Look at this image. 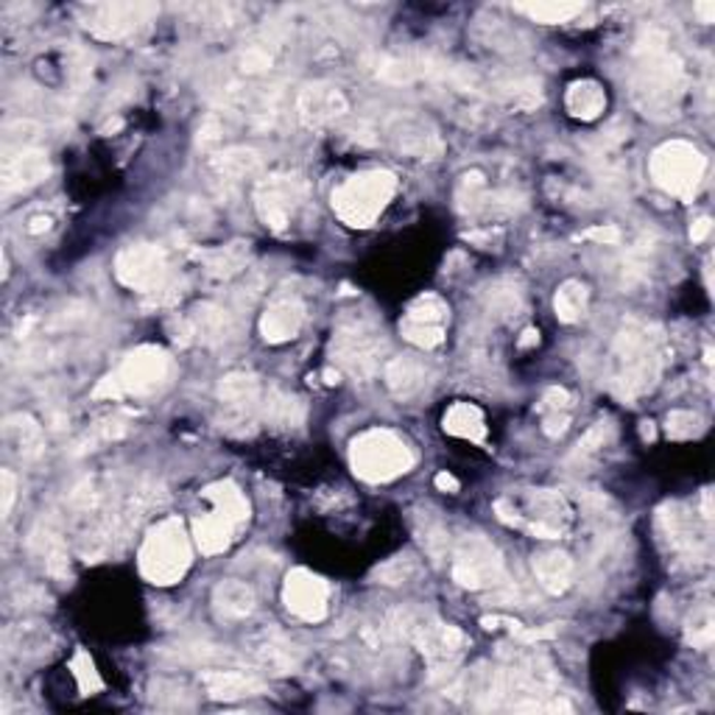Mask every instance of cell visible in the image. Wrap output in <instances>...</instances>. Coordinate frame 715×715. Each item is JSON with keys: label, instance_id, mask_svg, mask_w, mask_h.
<instances>
[{"label": "cell", "instance_id": "1", "mask_svg": "<svg viewBox=\"0 0 715 715\" xmlns=\"http://www.w3.org/2000/svg\"><path fill=\"white\" fill-rule=\"evenodd\" d=\"M688 73L682 59L671 48L666 28H646L635 43V68H632V101L643 115L654 120H671L679 115Z\"/></svg>", "mask_w": 715, "mask_h": 715}, {"label": "cell", "instance_id": "2", "mask_svg": "<svg viewBox=\"0 0 715 715\" xmlns=\"http://www.w3.org/2000/svg\"><path fill=\"white\" fill-rule=\"evenodd\" d=\"M666 364L662 330L643 319H626L610 349L612 389L623 400H637L657 387Z\"/></svg>", "mask_w": 715, "mask_h": 715}, {"label": "cell", "instance_id": "3", "mask_svg": "<svg viewBox=\"0 0 715 715\" xmlns=\"http://www.w3.org/2000/svg\"><path fill=\"white\" fill-rule=\"evenodd\" d=\"M392 623L400 641L411 643V646H417L423 651L434 679L448 677L459 666L466 643H470L461 628L439 621L428 610H400L392 615Z\"/></svg>", "mask_w": 715, "mask_h": 715}, {"label": "cell", "instance_id": "4", "mask_svg": "<svg viewBox=\"0 0 715 715\" xmlns=\"http://www.w3.org/2000/svg\"><path fill=\"white\" fill-rule=\"evenodd\" d=\"M194 562L191 551V537L185 531V522L180 517H165L146 534L137 565L143 579L157 587H169L185 579L187 567Z\"/></svg>", "mask_w": 715, "mask_h": 715}, {"label": "cell", "instance_id": "5", "mask_svg": "<svg viewBox=\"0 0 715 715\" xmlns=\"http://www.w3.org/2000/svg\"><path fill=\"white\" fill-rule=\"evenodd\" d=\"M171 378V355L162 347L146 344L126 355L115 372L99 380L93 389L95 400H124V397H143V394L157 392L169 383Z\"/></svg>", "mask_w": 715, "mask_h": 715}, {"label": "cell", "instance_id": "6", "mask_svg": "<svg viewBox=\"0 0 715 715\" xmlns=\"http://www.w3.org/2000/svg\"><path fill=\"white\" fill-rule=\"evenodd\" d=\"M349 464L361 481L389 484L414 466V453L394 430L369 428L349 442Z\"/></svg>", "mask_w": 715, "mask_h": 715}, {"label": "cell", "instance_id": "7", "mask_svg": "<svg viewBox=\"0 0 715 715\" xmlns=\"http://www.w3.org/2000/svg\"><path fill=\"white\" fill-rule=\"evenodd\" d=\"M397 194V176L392 171H361L333 191V212L349 227H372Z\"/></svg>", "mask_w": 715, "mask_h": 715}, {"label": "cell", "instance_id": "8", "mask_svg": "<svg viewBox=\"0 0 715 715\" xmlns=\"http://www.w3.org/2000/svg\"><path fill=\"white\" fill-rule=\"evenodd\" d=\"M498 520L515 529H526L540 540H560L570 529L573 511L567 500L554 489H531L520 498H500L495 504Z\"/></svg>", "mask_w": 715, "mask_h": 715}, {"label": "cell", "instance_id": "9", "mask_svg": "<svg viewBox=\"0 0 715 715\" xmlns=\"http://www.w3.org/2000/svg\"><path fill=\"white\" fill-rule=\"evenodd\" d=\"M308 196L311 185L305 176L297 171H277L255 185V210L268 230L286 232L308 207Z\"/></svg>", "mask_w": 715, "mask_h": 715}, {"label": "cell", "instance_id": "10", "mask_svg": "<svg viewBox=\"0 0 715 715\" xmlns=\"http://www.w3.org/2000/svg\"><path fill=\"white\" fill-rule=\"evenodd\" d=\"M648 171H651L654 185L662 187L666 194L691 199L696 194L699 182L704 180L707 160L688 140H668L659 149H654L651 160H648Z\"/></svg>", "mask_w": 715, "mask_h": 715}, {"label": "cell", "instance_id": "11", "mask_svg": "<svg viewBox=\"0 0 715 715\" xmlns=\"http://www.w3.org/2000/svg\"><path fill=\"white\" fill-rule=\"evenodd\" d=\"M387 342L364 319L344 322L333 336V361L355 380H372L380 369Z\"/></svg>", "mask_w": 715, "mask_h": 715}, {"label": "cell", "instance_id": "12", "mask_svg": "<svg viewBox=\"0 0 715 715\" xmlns=\"http://www.w3.org/2000/svg\"><path fill=\"white\" fill-rule=\"evenodd\" d=\"M453 581L464 590H489V587L504 585V556L486 537H461L453 547Z\"/></svg>", "mask_w": 715, "mask_h": 715}, {"label": "cell", "instance_id": "13", "mask_svg": "<svg viewBox=\"0 0 715 715\" xmlns=\"http://www.w3.org/2000/svg\"><path fill=\"white\" fill-rule=\"evenodd\" d=\"M115 277L120 286L151 297L171 280L169 257L157 243H129L115 257Z\"/></svg>", "mask_w": 715, "mask_h": 715}, {"label": "cell", "instance_id": "14", "mask_svg": "<svg viewBox=\"0 0 715 715\" xmlns=\"http://www.w3.org/2000/svg\"><path fill=\"white\" fill-rule=\"evenodd\" d=\"M380 131L397 154L411 157V160H436L445 151L442 135L434 120L419 113H392L383 120Z\"/></svg>", "mask_w": 715, "mask_h": 715}, {"label": "cell", "instance_id": "15", "mask_svg": "<svg viewBox=\"0 0 715 715\" xmlns=\"http://www.w3.org/2000/svg\"><path fill=\"white\" fill-rule=\"evenodd\" d=\"M218 403L224 408L227 430H246V425L255 423L263 405V387L257 374L252 372H230L218 383Z\"/></svg>", "mask_w": 715, "mask_h": 715}, {"label": "cell", "instance_id": "16", "mask_svg": "<svg viewBox=\"0 0 715 715\" xmlns=\"http://www.w3.org/2000/svg\"><path fill=\"white\" fill-rule=\"evenodd\" d=\"M450 322V308L442 297L436 293H423L408 305L403 322H400V333L408 338L411 344H417L423 349H434L445 342Z\"/></svg>", "mask_w": 715, "mask_h": 715}, {"label": "cell", "instance_id": "17", "mask_svg": "<svg viewBox=\"0 0 715 715\" xmlns=\"http://www.w3.org/2000/svg\"><path fill=\"white\" fill-rule=\"evenodd\" d=\"M657 534L677 560L693 565L704 560V537L699 534L691 511L679 504H666L657 511Z\"/></svg>", "mask_w": 715, "mask_h": 715}, {"label": "cell", "instance_id": "18", "mask_svg": "<svg viewBox=\"0 0 715 715\" xmlns=\"http://www.w3.org/2000/svg\"><path fill=\"white\" fill-rule=\"evenodd\" d=\"M282 601H286L288 612L308 623H319L327 618L330 607V587L322 576L305 570V567H293L286 576L282 585Z\"/></svg>", "mask_w": 715, "mask_h": 715}, {"label": "cell", "instance_id": "19", "mask_svg": "<svg viewBox=\"0 0 715 715\" xmlns=\"http://www.w3.org/2000/svg\"><path fill=\"white\" fill-rule=\"evenodd\" d=\"M154 14L157 9L149 3H101V7H90L84 25L93 37L113 43L143 28Z\"/></svg>", "mask_w": 715, "mask_h": 715}, {"label": "cell", "instance_id": "20", "mask_svg": "<svg viewBox=\"0 0 715 715\" xmlns=\"http://www.w3.org/2000/svg\"><path fill=\"white\" fill-rule=\"evenodd\" d=\"M50 174L48 154L37 143L28 146H3V174L0 185L3 194H23L28 187L39 185Z\"/></svg>", "mask_w": 715, "mask_h": 715}, {"label": "cell", "instance_id": "21", "mask_svg": "<svg viewBox=\"0 0 715 715\" xmlns=\"http://www.w3.org/2000/svg\"><path fill=\"white\" fill-rule=\"evenodd\" d=\"M347 113V99L336 84L327 81H311L305 88L299 90L297 95V115L308 129H319L327 126L333 120H338Z\"/></svg>", "mask_w": 715, "mask_h": 715}, {"label": "cell", "instance_id": "22", "mask_svg": "<svg viewBox=\"0 0 715 715\" xmlns=\"http://www.w3.org/2000/svg\"><path fill=\"white\" fill-rule=\"evenodd\" d=\"M305 324V305L297 293H280L268 302L266 313L261 316V336L268 344H286L299 336Z\"/></svg>", "mask_w": 715, "mask_h": 715}, {"label": "cell", "instance_id": "23", "mask_svg": "<svg viewBox=\"0 0 715 715\" xmlns=\"http://www.w3.org/2000/svg\"><path fill=\"white\" fill-rule=\"evenodd\" d=\"M250 654L252 662L272 677H286V673L297 671L299 666V648L277 628H266V632L252 637Z\"/></svg>", "mask_w": 715, "mask_h": 715}, {"label": "cell", "instance_id": "24", "mask_svg": "<svg viewBox=\"0 0 715 715\" xmlns=\"http://www.w3.org/2000/svg\"><path fill=\"white\" fill-rule=\"evenodd\" d=\"M263 160L255 149H246V146H232V149L218 151L210 162H207V169H210L212 185L218 191H232L238 182H243L246 176H255L261 171Z\"/></svg>", "mask_w": 715, "mask_h": 715}, {"label": "cell", "instance_id": "25", "mask_svg": "<svg viewBox=\"0 0 715 715\" xmlns=\"http://www.w3.org/2000/svg\"><path fill=\"white\" fill-rule=\"evenodd\" d=\"M255 607V590H252L246 581L227 579L221 581V585H216V590H212V612H216L218 621L241 623L246 621V618H252Z\"/></svg>", "mask_w": 715, "mask_h": 715}, {"label": "cell", "instance_id": "26", "mask_svg": "<svg viewBox=\"0 0 715 715\" xmlns=\"http://www.w3.org/2000/svg\"><path fill=\"white\" fill-rule=\"evenodd\" d=\"M201 688L216 702H238V699L263 693V682L257 677L243 671H224V668L201 673Z\"/></svg>", "mask_w": 715, "mask_h": 715}, {"label": "cell", "instance_id": "27", "mask_svg": "<svg viewBox=\"0 0 715 715\" xmlns=\"http://www.w3.org/2000/svg\"><path fill=\"white\" fill-rule=\"evenodd\" d=\"M261 417L272 428L291 430L305 423V405L293 392H286L282 387H268V392H263Z\"/></svg>", "mask_w": 715, "mask_h": 715}, {"label": "cell", "instance_id": "28", "mask_svg": "<svg viewBox=\"0 0 715 715\" xmlns=\"http://www.w3.org/2000/svg\"><path fill=\"white\" fill-rule=\"evenodd\" d=\"M32 551L50 576H65L68 573V542L62 531L48 520H39L32 531Z\"/></svg>", "mask_w": 715, "mask_h": 715}, {"label": "cell", "instance_id": "29", "mask_svg": "<svg viewBox=\"0 0 715 715\" xmlns=\"http://www.w3.org/2000/svg\"><path fill=\"white\" fill-rule=\"evenodd\" d=\"M238 531H241V526H235L224 511L218 509H210L207 515H201L194 526L196 545H199V551L205 556H216L221 554V551H227V547L232 545V540H235Z\"/></svg>", "mask_w": 715, "mask_h": 715}, {"label": "cell", "instance_id": "30", "mask_svg": "<svg viewBox=\"0 0 715 715\" xmlns=\"http://www.w3.org/2000/svg\"><path fill=\"white\" fill-rule=\"evenodd\" d=\"M191 324V336L201 344H221L232 336V313L227 308L216 305V302H205V305L194 308V313L187 316Z\"/></svg>", "mask_w": 715, "mask_h": 715}, {"label": "cell", "instance_id": "31", "mask_svg": "<svg viewBox=\"0 0 715 715\" xmlns=\"http://www.w3.org/2000/svg\"><path fill=\"white\" fill-rule=\"evenodd\" d=\"M3 439L12 448V453H18L20 459H37L45 450V434L43 425L28 414H12L3 423Z\"/></svg>", "mask_w": 715, "mask_h": 715}, {"label": "cell", "instance_id": "32", "mask_svg": "<svg viewBox=\"0 0 715 715\" xmlns=\"http://www.w3.org/2000/svg\"><path fill=\"white\" fill-rule=\"evenodd\" d=\"M573 573H576V567H573V560L565 551H540L534 556L537 585L545 592H551V596L570 590Z\"/></svg>", "mask_w": 715, "mask_h": 715}, {"label": "cell", "instance_id": "33", "mask_svg": "<svg viewBox=\"0 0 715 715\" xmlns=\"http://www.w3.org/2000/svg\"><path fill=\"white\" fill-rule=\"evenodd\" d=\"M442 428L445 434L459 436V439H466V442L484 445L489 425H486L484 411H481L478 405L461 400V403H453L448 408V414H445L442 419Z\"/></svg>", "mask_w": 715, "mask_h": 715}, {"label": "cell", "instance_id": "34", "mask_svg": "<svg viewBox=\"0 0 715 715\" xmlns=\"http://www.w3.org/2000/svg\"><path fill=\"white\" fill-rule=\"evenodd\" d=\"M411 522H414V534H417L419 545H423V551L428 554V560L434 562V565L448 560L450 534L448 529H445V522L439 520L430 509L414 511Z\"/></svg>", "mask_w": 715, "mask_h": 715}, {"label": "cell", "instance_id": "35", "mask_svg": "<svg viewBox=\"0 0 715 715\" xmlns=\"http://www.w3.org/2000/svg\"><path fill=\"white\" fill-rule=\"evenodd\" d=\"M567 113L579 120H596L607 109V93L598 81L581 79L573 81L565 95Z\"/></svg>", "mask_w": 715, "mask_h": 715}, {"label": "cell", "instance_id": "36", "mask_svg": "<svg viewBox=\"0 0 715 715\" xmlns=\"http://www.w3.org/2000/svg\"><path fill=\"white\" fill-rule=\"evenodd\" d=\"M387 387L394 397H411V394H417L425 383V367L417 361V358H411V355H403V358H394V361L387 364Z\"/></svg>", "mask_w": 715, "mask_h": 715}, {"label": "cell", "instance_id": "37", "mask_svg": "<svg viewBox=\"0 0 715 715\" xmlns=\"http://www.w3.org/2000/svg\"><path fill=\"white\" fill-rule=\"evenodd\" d=\"M205 498L210 500L212 509L224 511L241 529L250 522V500L243 498V492L238 489V484H232V481H216V484H210L205 489Z\"/></svg>", "mask_w": 715, "mask_h": 715}, {"label": "cell", "instance_id": "38", "mask_svg": "<svg viewBox=\"0 0 715 715\" xmlns=\"http://www.w3.org/2000/svg\"><path fill=\"white\" fill-rule=\"evenodd\" d=\"M587 305H590V291H587L585 282L579 280H567L556 288L554 297V311L556 316L565 324L581 322L587 313Z\"/></svg>", "mask_w": 715, "mask_h": 715}, {"label": "cell", "instance_id": "39", "mask_svg": "<svg viewBox=\"0 0 715 715\" xmlns=\"http://www.w3.org/2000/svg\"><path fill=\"white\" fill-rule=\"evenodd\" d=\"M246 257H250V250H246L243 243H230V246H224V250L201 252L199 261H205L207 274H212V277H218V280H230L232 274L243 272Z\"/></svg>", "mask_w": 715, "mask_h": 715}, {"label": "cell", "instance_id": "40", "mask_svg": "<svg viewBox=\"0 0 715 715\" xmlns=\"http://www.w3.org/2000/svg\"><path fill=\"white\" fill-rule=\"evenodd\" d=\"M522 308H526V302H522V291L511 280L492 282L489 291H486V311H489L492 316L511 322V319L520 316Z\"/></svg>", "mask_w": 715, "mask_h": 715}, {"label": "cell", "instance_id": "41", "mask_svg": "<svg viewBox=\"0 0 715 715\" xmlns=\"http://www.w3.org/2000/svg\"><path fill=\"white\" fill-rule=\"evenodd\" d=\"M489 182L481 171H470L461 176L459 191H455V201H459L461 212H478L489 207Z\"/></svg>", "mask_w": 715, "mask_h": 715}, {"label": "cell", "instance_id": "42", "mask_svg": "<svg viewBox=\"0 0 715 715\" xmlns=\"http://www.w3.org/2000/svg\"><path fill=\"white\" fill-rule=\"evenodd\" d=\"M517 12L529 14L537 23L554 25L567 23V20L585 12V3H551V0H547V3H522V7H517Z\"/></svg>", "mask_w": 715, "mask_h": 715}, {"label": "cell", "instance_id": "43", "mask_svg": "<svg viewBox=\"0 0 715 715\" xmlns=\"http://www.w3.org/2000/svg\"><path fill=\"white\" fill-rule=\"evenodd\" d=\"M70 671H73L76 682H79V691L84 693V696H93L95 691L104 688L99 671H95V662L90 659L88 651H76V657L70 659Z\"/></svg>", "mask_w": 715, "mask_h": 715}, {"label": "cell", "instance_id": "44", "mask_svg": "<svg viewBox=\"0 0 715 715\" xmlns=\"http://www.w3.org/2000/svg\"><path fill=\"white\" fill-rule=\"evenodd\" d=\"M419 573L417 560H411V556H394L389 560L387 565L378 567V579L380 585H405Z\"/></svg>", "mask_w": 715, "mask_h": 715}, {"label": "cell", "instance_id": "45", "mask_svg": "<svg viewBox=\"0 0 715 715\" xmlns=\"http://www.w3.org/2000/svg\"><path fill=\"white\" fill-rule=\"evenodd\" d=\"M715 637L713 628V612L710 607H702L699 612H693L691 621H688V643L693 648H707Z\"/></svg>", "mask_w": 715, "mask_h": 715}, {"label": "cell", "instance_id": "46", "mask_svg": "<svg viewBox=\"0 0 715 715\" xmlns=\"http://www.w3.org/2000/svg\"><path fill=\"white\" fill-rule=\"evenodd\" d=\"M666 430L671 439H693L702 434V417L693 411H671Z\"/></svg>", "mask_w": 715, "mask_h": 715}, {"label": "cell", "instance_id": "47", "mask_svg": "<svg viewBox=\"0 0 715 715\" xmlns=\"http://www.w3.org/2000/svg\"><path fill=\"white\" fill-rule=\"evenodd\" d=\"M612 436V425L610 423H596L576 445V455H592L603 448V445L610 442Z\"/></svg>", "mask_w": 715, "mask_h": 715}, {"label": "cell", "instance_id": "48", "mask_svg": "<svg viewBox=\"0 0 715 715\" xmlns=\"http://www.w3.org/2000/svg\"><path fill=\"white\" fill-rule=\"evenodd\" d=\"M570 408V394L562 387H551L540 400V414H567Z\"/></svg>", "mask_w": 715, "mask_h": 715}, {"label": "cell", "instance_id": "49", "mask_svg": "<svg viewBox=\"0 0 715 715\" xmlns=\"http://www.w3.org/2000/svg\"><path fill=\"white\" fill-rule=\"evenodd\" d=\"M581 241H596V243H603V246H615V243H621V230H615V227H592V230L581 232Z\"/></svg>", "mask_w": 715, "mask_h": 715}, {"label": "cell", "instance_id": "50", "mask_svg": "<svg viewBox=\"0 0 715 715\" xmlns=\"http://www.w3.org/2000/svg\"><path fill=\"white\" fill-rule=\"evenodd\" d=\"M0 492H3V506H0V511H3V517H9V511H12L14 506V495H18V481H14L12 470H3V473H0Z\"/></svg>", "mask_w": 715, "mask_h": 715}, {"label": "cell", "instance_id": "51", "mask_svg": "<svg viewBox=\"0 0 715 715\" xmlns=\"http://www.w3.org/2000/svg\"><path fill=\"white\" fill-rule=\"evenodd\" d=\"M710 232H713V221H710L707 216H704V218H699L696 224L691 227V241H693V243H702L704 238L710 235Z\"/></svg>", "mask_w": 715, "mask_h": 715}, {"label": "cell", "instance_id": "52", "mask_svg": "<svg viewBox=\"0 0 715 715\" xmlns=\"http://www.w3.org/2000/svg\"><path fill=\"white\" fill-rule=\"evenodd\" d=\"M436 486H439V489H445V492H459V481H455L453 475H448V473L436 475Z\"/></svg>", "mask_w": 715, "mask_h": 715}, {"label": "cell", "instance_id": "53", "mask_svg": "<svg viewBox=\"0 0 715 715\" xmlns=\"http://www.w3.org/2000/svg\"><path fill=\"white\" fill-rule=\"evenodd\" d=\"M696 12L702 14V23H713V20H715V3H710V0H707V3H699Z\"/></svg>", "mask_w": 715, "mask_h": 715}, {"label": "cell", "instance_id": "54", "mask_svg": "<svg viewBox=\"0 0 715 715\" xmlns=\"http://www.w3.org/2000/svg\"><path fill=\"white\" fill-rule=\"evenodd\" d=\"M534 344H540V333H537V330H526L520 338V347L526 349V347H534Z\"/></svg>", "mask_w": 715, "mask_h": 715}, {"label": "cell", "instance_id": "55", "mask_svg": "<svg viewBox=\"0 0 715 715\" xmlns=\"http://www.w3.org/2000/svg\"><path fill=\"white\" fill-rule=\"evenodd\" d=\"M643 439H654L651 423H643Z\"/></svg>", "mask_w": 715, "mask_h": 715}]
</instances>
